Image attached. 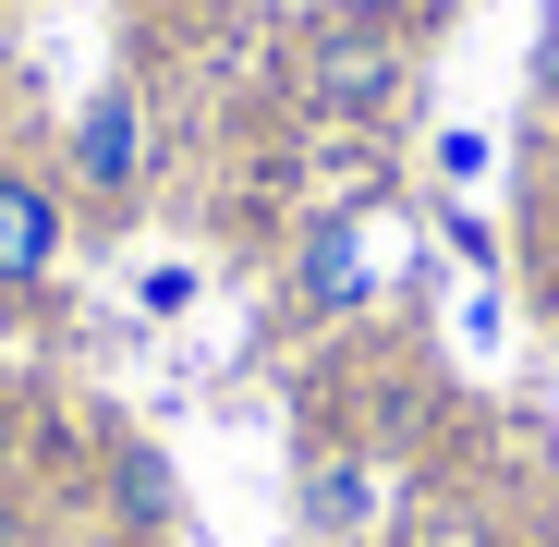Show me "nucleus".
Segmentation results:
<instances>
[{
  "label": "nucleus",
  "mask_w": 559,
  "mask_h": 547,
  "mask_svg": "<svg viewBox=\"0 0 559 547\" xmlns=\"http://www.w3.org/2000/svg\"><path fill=\"white\" fill-rule=\"evenodd\" d=\"M402 85H414V37H402L390 0H341V13H317V37H305V110L390 122Z\"/></svg>",
  "instance_id": "f257e3e1"
},
{
  "label": "nucleus",
  "mask_w": 559,
  "mask_h": 547,
  "mask_svg": "<svg viewBox=\"0 0 559 547\" xmlns=\"http://www.w3.org/2000/svg\"><path fill=\"white\" fill-rule=\"evenodd\" d=\"M365 293H378V255H365V207H317L305 219V255H293V305L305 317H353Z\"/></svg>",
  "instance_id": "f03ea898"
},
{
  "label": "nucleus",
  "mask_w": 559,
  "mask_h": 547,
  "mask_svg": "<svg viewBox=\"0 0 559 547\" xmlns=\"http://www.w3.org/2000/svg\"><path fill=\"white\" fill-rule=\"evenodd\" d=\"M146 182V98L134 85H98V98L73 110V195H134Z\"/></svg>",
  "instance_id": "7ed1b4c3"
},
{
  "label": "nucleus",
  "mask_w": 559,
  "mask_h": 547,
  "mask_svg": "<svg viewBox=\"0 0 559 547\" xmlns=\"http://www.w3.org/2000/svg\"><path fill=\"white\" fill-rule=\"evenodd\" d=\"M61 231H73L61 182H49V170H13V158H0V293H37L49 267H61Z\"/></svg>",
  "instance_id": "20e7f679"
},
{
  "label": "nucleus",
  "mask_w": 559,
  "mask_h": 547,
  "mask_svg": "<svg viewBox=\"0 0 559 547\" xmlns=\"http://www.w3.org/2000/svg\"><path fill=\"white\" fill-rule=\"evenodd\" d=\"M365 511H378V463H365V450H317L305 463V535H365Z\"/></svg>",
  "instance_id": "39448f33"
},
{
  "label": "nucleus",
  "mask_w": 559,
  "mask_h": 547,
  "mask_svg": "<svg viewBox=\"0 0 559 547\" xmlns=\"http://www.w3.org/2000/svg\"><path fill=\"white\" fill-rule=\"evenodd\" d=\"M122 511L134 523H170V463H158V450H122Z\"/></svg>",
  "instance_id": "423d86ee"
},
{
  "label": "nucleus",
  "mask_w": 559,
  "mask_h": 547,
  "mask_svg": "<svg viewBox=\"0 0 559 547\" xmlns=\"http://www.w3.org/2000/svg\"><path fill=\"white\" fill-rule=\"evenodd\" d=\"M438 243H450V255H462V267H499V231H487V219H475V207H450V219H438Z\"/></svg>",
  "instance_id": "0eeeda50"
},
{
  "label": "nucleus",
  "mask_w": 559,
  "mask_h": 547,
  "mask_svg": "<svg viewBox=\"0 0 559 547\" xmlns=\"http://www.w3.org/2000/svg\"><path fill=\"white\" fill-rule=\"evenodd\" d=\"M134 305H146V317H182V305H195V267H146Z\"/></svg>",
  "instance_id": "6e6552de"
},
{
  "label": "nucleus",
  "mask_w": 559,
  "mask_h": 547,
  "mask_svg": "<svg viewBox=\"0 0 559 547\" xmlns=\"http://www.w3.org/2000/svg\"><path fill=\"white\" fill-rule=\"evenodd\" d=\"M487 158H499V146H487V134H462V122H450V134H438V170H450V182H475V170H487Z\"/></svg>",
  "instance_id": "1a4fd4ad"
},
{
  "label": "nucleus",
  "mask_w": 559,
  "mask_h": 547,
  "mask_svg": "<svg viewBox=\"0 0 559 547\" xmlns=\"http://www.w3.org/2000/svg\"><path fill=\"white\" fill-rule=\"evenodd\" d=\"M535 98L559 110V0H547V37H535Z\"/></svg>",
  "instance_id": "9d476101"
}]
</instances>
